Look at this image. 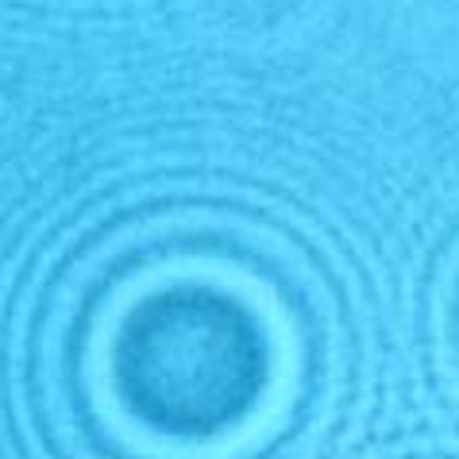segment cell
<instances>
[{
	"label": "cell",
	"instance_id": "obj_1",
	"mask_svg": "<svg viewBox=\"0 0 459 459\" xmlns=\"http://www.w3.org/2000/svg\"><path fill=\"white\" fill-rule=\"evenodd\" d=\"M328 263L274 212L178 197L97 228L31 325L58 459H309L348 398Z\"/></svg>",
	"mask_w": 459,
	"mask_h": 459
}]
</instances>
